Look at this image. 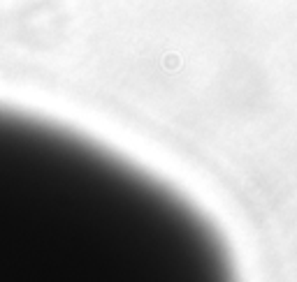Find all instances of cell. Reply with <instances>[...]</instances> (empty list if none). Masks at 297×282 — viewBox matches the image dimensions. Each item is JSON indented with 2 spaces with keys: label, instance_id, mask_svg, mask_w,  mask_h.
<instances>
[{
  "label": "cell",
  "instance_id": "obj_1",
  "mask_svg": "<svg viewBox=\"0 0 297 282\" xmlns=\"http://www.w3.org/2000/svg\"><path fill=\"white\" fill-rule=\"evenodd\" d=\"M198 275L211 231L154 180L79 139L0 111V277Z\"/></svg>",
  "mask_w": 297,
  "mask_h": 282
}]
</instances>
